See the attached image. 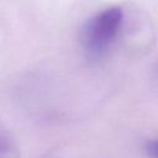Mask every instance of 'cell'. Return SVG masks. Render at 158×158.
Instances as JSON below:
<instances>
[{
  "mask_svg": "<svg viewBox=\"0 0 158 158\" xmlns=\"http://www.w3.org/2000/svg\"><path fill=\"white\" fill-rule=\"evenodd\" d=\"M11 151V142L7 133L0 127V153L5 154Z\"/></svg>",
  "mask_w": 158,
  "mask_h": 158,
  "instance_id": "cell-2",
  "label": "cell"
},
{
  "mask_svg": "<svg viewBox=\"0 0 158 158\" xmlns=\"http://www.w3.org/2000/svg\"><path fill=\"white\" fill-rule=\"evenodd\" d=\"M123 14L117 6L107 7L90 17L81 32L83 44L91 56H100L107 51L117 37L122 26Z\"/></svg>",
  "mask_w": 158,
  "mask_h": 158,
  "instance_id": "cell-1",
  "label": "cell"
},
{
  "mask_svg": "<svg viewBox=\"0 0 158 158\" xmlns=\"http://www.w3.org/2000/svg\"><path fill=\"white\" fill-rule=\"evenodd\" d=\"M146 149L152 158H158V139L149 141L146 146Z\"/></svg>",
  "mask_w": 158,
  "mask_h": 158,
  "instance_id": "cell-3",
  "label": "cell"
}]
</instances>
